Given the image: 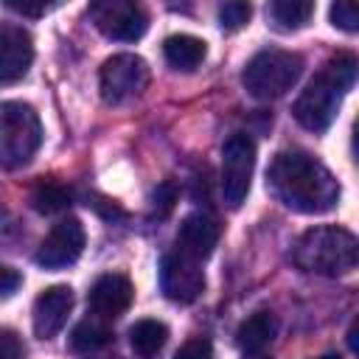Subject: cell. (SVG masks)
I'll return each mask as SVG.
<instances>
[{
	"label": "cell",
	"instance_id": "4316f807",
	"mask_svg": "<svg viewBox=\"0 0 359 359\" xmlns=\"http://www.w3.org/2000/svg\"><path fill=\"white\" fill-rule=\"evenodd\" d=\"M20 283H22V275H20L17 269L0 264V300L11 297V294L20 289Z\"/></svg>",
	"mask_w": 359,
	"mask_h": 359
},
{
	"label": "cell",
	"instance_id": "8992f818",
	"mask_svg": "<svg viewBox=\"0 0 359 359\" xmlns=\"http://www.w3.org/2000/svg\"><path fill=\"white\" fill-rule=\"evenodd\" d=\"M255 171V143L250 135H233L222 146V196L230 208H241Z\"/></svg>",
	"mask_w": 359,
	"mask_h": 359
},
{
	"label": "cell",
	"instance_id": "8fae6325",
	"mask_svg": "<svg viewBox=\"0 0 359 359\" xmlns=\"http://www.w3.org/2000/svg\"><path fill=\"white\" fill-rule=\"evenodd\" d=\"M34 62V39L22 25H0V84L20 81Z\"/></svg>",
	"mask_w": 359,
	"mask_h": 359
},
{
	"label": "cell",
	"instance_id": "3957f363",
	"mask_svg": "<svg viewBox=\"0 0 359 359\" xmlns=\"http://www.w3.org/2000/svg\"><path fill=\"white\" fill-rule=\"evenodd\" d=\"M356 258H359L356 236L337 224L309 227L292 247V261L297 269L325 278L353 272Z\"/></svg>",
	"mask_w": 359,
	"mask_h": 359
},
{
	"label": "cell",
	"instance_id": "2e32d148",
	"mask_svg": "<svg viewBox=\"0 0 359 359\" xmlns=\"http://www.w3.org/2000/svg\"><path fill=\"white\" fill-rule=\"evenodd\" d=\"M163 53H165V62L174 67V70H196L208 53L205 42L199 36H191V34H174L163 42Z\"/></svg>",
	"mask_w": 359,
	"mask_h": 359
},
{
	"label": "cell",
	"instance_id": "52a82bcc",
	"mask_svg": "<svg viewBox=\"0 0 359 359\" xmlns=\"http://www.w3.org/2000/svg\"><path fill=\"white\" fill-rule=\"evenodd\" d=\"M149 84V65L135 53H115L101 65L98 87L107 104H123L140 95Z\"/></svg>",
	"mask_w": 359,
	"mask_h": 359
},
{
	"label": "cell",
	"instance_id": "7c38bea8",
	"mask_svg": "<svg viewBox=\"0 0 359 359\" xmlns=\"http://www.w3.org/2000/svg\"><path fill=\"white\" fill-rule=\"evenodd\" d=\"M219 244V222L205 213V210H194L182 219L180 230H177V252L191 258V261H205L213 247Z\"/></svg>",
	"mask_w": 359,
	"mask_h": 359
},
{
	"label": "cell",
	"instance_id": "9c48e42d",
	"mask_svg": "<svg viewBox=\"0 0 359 359\" xmlns=\"http://www.w3.org/2000/svg\"><path fill=\"white\" fill-rule=\"evenodd\" d=\"M84 227L79 219L67 216L62 222H56L50 227V233L42 238L39 250H36V264L45 266V269H62V266H70L79 261L81 250H84Z\"/></svg>",
	"mask_w": 359,
	"mask_h": 359
},
{
	"label": "cell",
	"instance_id": "603a6c76",
	"mask_svg": "<svg viewBox=\"0 0 359 359\" xmlns=\"http://www.w3.org/2000/svg\"><path fill=\"white\" fill-rule=\"evenodd\" d=\"M174 202H177L174 185H171V182L157 185V191H154V196H151V210H154V216H157V219H165V216L171 213Z\"/></svg>",
	"mask_w": 359,
	"mask_h": 359
},
{
	"label": "cell",
	"instance_id": "5bb4252c",
	"mask_svg": "<svg viewBox=\"0 0 359 359\" xmlns=\"http://www.w3.org/2000/svg\"><path fill=\"white\" fill-rule=\"evenodd\" d=\"M132 283L126 275H118V272H109V275H101L93 289H90V309L98 314V317H121L129 303H132Z\"/></svg>",
	"mask_w": 359,
	"mask_h": 359
},
{
	"label": "cell",
	"instance_id": "ac0fdd59",
	"mask_svg": "<svg viewBox=\"0 0 359 359\" xmlns=\"http://www.w3.org/2000/svg\"><path fill=\"white\" fill-rule=\"evenodd\" d=\"M266 14L278 31H297L311 20L314 3H309V0H275V3H269Z\"/></svg>",
	"mask_w": 359,
	"mask_h": 359
},
{
	"label": "cell",
	"instance_id": "44dd1931",
	"mask_svg": "<svg viewBox=\"0 0 359 359\" xmlns=\"http://www.w3.org/2000/svg\"><path fill=\"white\" fill-rule=\"evenodd\" d=\"M250 14H252L250 3H238V0H233V3H224V6L219 8V20H222V28H227V31H236V28L247 25Z\"/></svg>",
	"mask_w": 359,
	"mask_h": 359
},
{
	"label": "cell",
	"instance_id": "cb8c5ba5",
	"mask_svg": "<svg viewBox=\"0 0 359 359\" xmlns=\"http://www.w3.org/2000/svg\"><path fill=\"white\" fill-rule=\"evenodd\" d=\"M210 356H213V345H210V339H205V337L188 339V342L174 353V359H210Z\"/></svg>",
	"mask_w": 359,
	"mask_h": 359
},
{
	"label": "cell",
	"instance_id": "d4e9b609",
	"mask_svg": "<svg viewBox=\"0 0 359 359\" xmlns=\"http://www.w3.org/2000/svg\"><path fill=\"white\" fill-rule=\"evenodd\" d=\"M25 345L11 328H0V359H22Z\"/></svg>",
	"mask_w": 359,
	"mask_h": 359
},
{
	"label": "cell",
	"instance_id": "9a60e30c",
	"mask_svg": "<svg viewBox=\"0 0 359 359\" xmlns=\"http://www.w3.org/2000/svg\"><path fill=\"white\" fill-rule=\"evenodd\" d=\"M278 334V320L272 311H255L250 314L238 331H236V342L244 353H261Z\"/></svg>",
	"mask_w": 359,
	"mask_h": 359
},
{
	"label": "cell",
	"instance_id": "5b68a950",
	"mask_svg": "<svg viewBox=\"0 0 359 359\" xmlns=\"http://www.w3.org/2000/svg\"><path fill=\"white\" fill-rule=\"evenodd\" d=\"M42 143V123L31 104L3 101L0 104V165H25Z\"/></svg>",
	"mask_w": 359,
	"mask_h": 359
},
{
	"label": "cell",
	"instance_id": "f546056e",
	"mask_svg": "<svg viewBox=\"0 0 359 359\" xmlns=\"http://www.w3.org/2000/svg\"><path fill=\"white\" fill-rule=\"evenodd\" d=\"M314 359H339L337 353H323V356H314Z\"/></svg>",
	"mask_w": 359,
	"mask_h": 359
},
{
	"label": "cell",
	"instance_id": "4dcf8cb0",
	"mask_svg": "<svg viewBox=\"0 0 359 359\" xmlns=\"http://www.w3.org/2000/svg\"><path fill=\"white\" fill-rule=\"evenodd\" d=\"M112 359H118V356H112Z\"/></svg>",
	"mask_w": 359,
	"mask_h": 359
},
{
	"label": "cell",
	"instance_id": "f1b7e54d",
	"mask_svg": "<svg viewBox=\"0 0 359 359\" xmlns=\"http://www.w3.org/2000/svg\"><path fill=\"white\" fill-rule=\"evenodd\" d=\"M247 359H272V356H264V353H247Z\"/></svg>",
	"mask_w": 359,
	"mask_h": 359
},
{
	"label": "cell",
	"instance_id": "277c9868",
	"mask_svg": "<svg viewBox=\"0 0 359 359\" xmlns=\"http://www.w3.org/2000/svg\"><path fill=\"white\" fill-rule=\"evenodd\" d=\"M300 73H303L300 53L266 48L247 62V67L241 73V84L252 98L269 101V98H280L286 90H292L294 81L300 79Z\"/></svg>",
	"mask_w": 359,
	"mask_h": 359
},
{
	"label": "cell",
	"instance_id": "7a4b0ae2",
	"mask_svg": "<svg viewBox=\"0 0 359 359\" xmlns=\"http://www.w3.org/2000/svg\"><path fill=\"white\" fill-rule=\"evenodd\" d=\"M353 81H356V59L351 53H337L334 59H328L292 107L297 123L311 132L328 129Z\"/></svg>",
	"mask_w": 359,
	"mask_h": 359
},
{
	"label": "cell",
	"instance_id": "e0dca14e",
	"mask_svg": "<svg viewBox=\"0 0 359 359\" xmlns=\"http://www.w3.org/2000/svg\"><path fill=\"white\" fill-rule=\"evenodd\" d=\"M168 342V328L160 320H137L129 328V345L140 359H154Z\"/></svg>",
	"mask_w": 359,
	"mask_h": 359
},
{
	"label": "cell",
	"instance_id": "4fadbf2b",
	"mask_svg": "<svg viewBox=\"0 0 359 359\" xmlns=\"http://www.w3.org/2000/svg\"><path fill=\"white\" fill-rule=\"evenodd\" d=\"M73 309V292L70 286H48L36 300H34V331L39 339L56 337Z\"/></svg>",
	"mask_w": 359,
	"mask_h": 359
},
{
	"label": "cell",
	"instance_id": "ba28073f",
	"mask_svg": "<svg viewBox=\"0 0 359 359\" xmlns=\"http://www.w3.org/2000/svg\"><path fill=\"white\" fill-rule=\"evenodd\" d=\"M90 20L104 36L118 42H135L149 28L146 11L129 0H98L90 6Z\"/></svg>",
	"mask_w": 359,
	"mask_h": 359
},
{
	"label": "cell",
	"instance_id": "30bf717a",
	"mask_svg": "<svg viewBox=\"0 0 359 359\" xmlns=\"http://www.w3.org/2000/svg\"><path fill=\"white\" fill-rule=\"evenodd\" d=\"M160 289L174 303H194L205 292V272L199 261L180 255L177 250L163 255L160 261Z\"/></svg>",
	"mask_w": 359,
	"mask_h": 359
},
{
	"label": "cell",
	"instance_id": "7402d4cb",
	"mask_svg": "<svg viewBox=\"0 0 359 359\" xmlns=\"http://www.w3.org/2000/svg\"><path fill=\"white\" fill-rule=\"evenodd\" d=\"M331 22L339 25L342 31H356L359 28V11L353 3H334L331 6Z\"/></svg>",
	"mask_w": 359,
	"mask_h": 359
},
{
	"label": "cell",
	"instance_id": "6da1fadb",
	"mask_svg": "<svg viewBox=\"0 0 359 359\" xmlns=\"http://www.w3.org/2000/svg\"><path fill=\"white\" fill-rule=\"evenodd\" d=\"M266 185L272 196L297 213H325L339 202L337 177L306 151H280L269 163Z\"/></svg>",
	"mask_w": 359,
	"mask_h": 359
},
{
	"label": "cell",
	"instance_id": "83f0119b",
	"mask_svg": "<svg viewBox=\"0 0 359 359\" xmlns=\"http://www.w3.org/2000/svg\"><path fill=\"white\" fill-rule=\"evenodd\" d=\"M6 6L8 8H14V11H20V14H31V17H39V14H45L50 6L48 3H20V0H6Z\"/></svg>",
	"mask_w": 359,
	"mask_h": 359
},
{
	"label": "cell",
	"instance_id": "ffe728a7",
	"mask_svg": "<svg viewBox=\"0 0 359 359\" xmlns=\"http://www.w3.org/2000/svg\"><path fill=\"white\" fill-rule=\"evenodd\" d=\"M67 205H70V194H67V188H62L56 182H45L34 191V208L42 213H59Z\"/></svg>",
	"mask_w": 359,
	"mask_h": 359
},
{
	"label": "cell",
	"instance_id": "484cf974",
	"mask_svg": "<svg viewBox=\"0 0 359 359\" xmlns=\"http://www.w3.org/2000/svg\"><path fill=\"white\" fill-rule=\"evenodd\" d=\"M17 236H20V224H17L14 213L0 208V247H11L17 241Z\"/></svg>",
	"mask_w": 359,
	"mask_h": 359
},
{
	"label": "cell",
	"instance_id": "d6986e66",
	"mask_svg": "<svg viewBox=\"0 0 359 359\" xmlns=\"http://www.w3.org/2000/svg\"><path fill=\"white\" fill-rule=\"evenodd\" d=\"M109 339H112V331H109L104 323H98V320H84V323H79V325L73 328V334H70V348L79 351V353H90V351L104 348Z\"/></svg>",
	"mask_w": 359,
	"mask_h": 359
}]
</instances>
